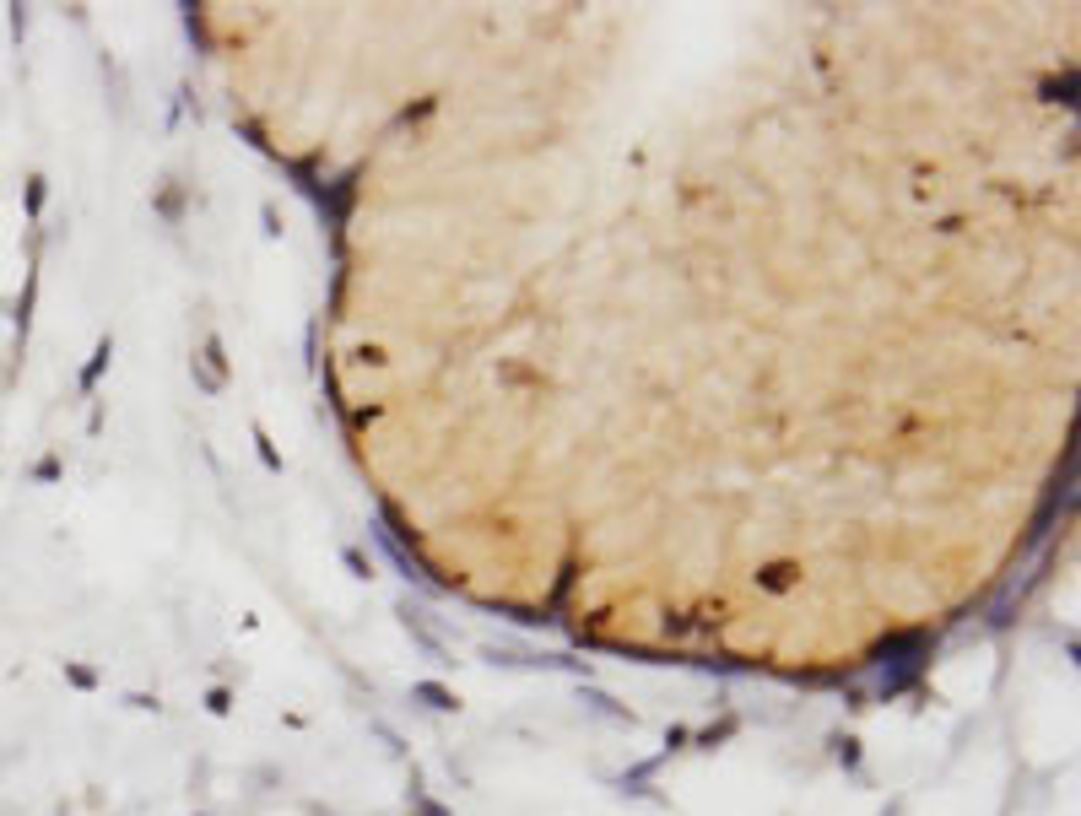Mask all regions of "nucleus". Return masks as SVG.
<instances>
[{"mask_svg": "<svg viewBox=\"0 0 1081 816\" xmlns=\"http://www.w3.org/2000/svg\"><path fill=\"white\" fill-rule=\"evenodd\" d=\"M33 292H38V276H28V287H22V298H17V336H28V319H33Z\"/></svg>", "mask_w": 1081, "mask_h": 816, "instance_id": "a211bd4d", "label": "nucleus"}, {"mask_svg": "<svg viewBox=\"0 0 1081 816\" xmlns=\"http://www.w3.org/2000/svg\"><path fill=\"white\" fill-rule=\"evenodd\" d=\"M930 649H936V633H925V627H909V633H887L882 644L871 649V665L892 671V665H909V660H930Z\"/></svg>", "mask_w": 1081, "mask_h": 816, "instance_id": "f03ea898", "label": "nucleus"}, {"mask_svg": "<svg viewBox=\"0 0 1081 816\" xmlns=\"http://www.w3.org/2000/svg\"><path fill=\"white\" fill-rule=\"evenodd\" d=\"M200 363H206V368L217 373L222 384H228V346H222V336H217V330H211V336H206V346H200Z\"/></svg>", "mask_w": 1081, "mask_h": 816, "instance_id": "f8f14e48", "label": "nucleus"}, {"mask_svg": "<svg viewBox=\"0 0 1081 816\" xmlns=\"http://www.w3.org/2000/svg\"><path fill=\"white\" fill-rule=\"evenodd\" d=\"M730 735H741V714H725V719H719V725L698 730V735H692V746H698V752H719V746H725Z\"/></svg>", "mask_w": 1081, "mask_h": 816, "instance_id": "1a4fd4ad", "label": "nucleus"}, {"mask_svg": "<svg viewBox=\"0 0 1081 816\" xmlns=\"http://www.w3.org/2000/svg\"><path fill=\"white\" fill-rule=\"evenodd\" d=\"M341 563H346V573H352V579H363V584L373 579V563L357 552V546H341Z\"/></svg>", "mask_w": 1081, "mask_h": 816, "instance_id": "f3484780", "label": "nucleus"}, {"mask_svg": "<svg viewBox=\"0 0 1081 816\" xmlns=\"http://www.w3.org/2000/svg\"><path fill=\"white\" fill-rule=\"evenodd\" d=\"M206 714L228 719V714H233V687H211V692H206Z\"/></svg>", "mask_w": 1081, "mask_h": 816, "instance_id": "6ab92c4d", "label": "nucleus"}, {"mask_svg": "<svg viewBox=\"0 0 1081 816\" xmlns=\"http://www.w3.org/2000/svg\"><path fill=\"white\" fill-rule=\"evenodd\" d=\"M795 584H800L795 563H763L757 568V590H768V595H784V590H795Z\"/></svg>", "mask_w": 1081, "mask_h": 816, "instance_id": "6e6552de", "label": "nucleus"}, {"mask_svg": "<svg viewBox=\"0 0 1081 816\" xmlns=\"http://www.w3.org/2000/svg\"><path fill=\"white\" fill-rule=\"evenodd\" d=\"M190 379H195V390H206V395H222V390H228V384H222L217 373H211L206 363H200V352L190 357Z\"/></svg>", "mask_w": 1081, "mask_h": 816, "instance_id": "2eb2a0df", "label": "nucleus"}, {"mask_svg": "<svg viewBox=\"0 0 1081 816\" xmlns=\"http://www.w3.org/2000/svg\"><path fill=\"white\" fill-rule=\"evenodd\" d=\"M687 746H692V730H687V725H671V730H665V746H660V752L676 757V752H687Z\"/></svg>", "mask_w": 1081, "mask_h": 816, "instance_id": "aec40b11", "label": "nucleus"}, {"mask_svg": "<svg viewBox=\"0 0 1081 816\" xmlns=\"http://www.w3.org/2000/svg\"><path fill=\"white\" fill-rule=\"evenodd\" d=\"M579 703H590V708H595V714H606V719H617V725H627V730H633V725H638V714H633V708H622L617 698H611V692H600V687H595V681H579Z\"/></svg>", "mask_w": 1081, "mask_h": 816, "instance_id": "39448f33", "label": "nucleus"}, {"mask_svg": "<svg viewBox=\"0 0 1081 816\" xmlns=\"http://www.w3.org/2000/svg\"><path fill=\"white\" fill-rule=\"evenodd\" d=\"M395 622L406 627V638H411V644H417V649H422L433 665H455V654H449V644L433 633V627H427V611H422L411 595H400V600H395Z\"/></svg>", "mask_w": 1081, "mask_h": 816, "instance_id": "f257e3e1", "label": "nucleus"}, {"mask_svg": "<svg viewBox=\"0 0 1081 816\" xmlns=\"http://www.w3.org/2000/svg\"><path fill=\"white\" fill-rule=\"evenodd\" d=\"M1044 103H1065V109H1076V71L1065 65V76H1044Z\"/></svg>", "mask_w": 1081, "mask_h": 816, "instance_id": "9d476101", "label": "nucleus"}, {"mask_svg": "<svg viewBox=\"0 0 1081 816\" xmlns=\"http://www.w3.org/2000/svg\"><path fill=\"white\" fill-rule=\"evenodd\" d=\"M833 757L844 773H860L865 768V752H860V735H833Z\"/></svg>", "mask_w": 1081, "mask_h": 816, "instance_id": "9b49d317", "label": "nucleus"}, {"mask_svg": "<svg viewBox=\"0 0 1081 816\" xmlns=\"http://www.w3.org/2000/svg\"><path fill=\"white\" fill-rule=\"evenodd\" d=\"M33 481H60V454H44V460L33 465Z\"/></svg>", "mask_w": 1081, "mask_h": 816, "instance_id": "412c9836", "label": "nucleus"}, {"mask_svg": "<svg viewBox=\"0 0 1081 816\" xmlns=\"http://www.w3.org/2000/svg\"><path fill=\"white\" fill-rule=\"evenodd\" d=\"M368 535H373V546L384 552V563H395V568H400V579H406V584H417V590H427V595L449 590V584H438V579H433V568H427L422 557H406V546H400V541H395V535L384 530V525H373Z\"/></svg>", "mask_w": 1081, "mask_h": 816, "instance_id": "7ed1b4c3", "label": "nucleus"}, {"mask_svg": "<svg viewBox=\"0 0 1081 816\" xmlns=\"http://www.w3.org/2000/svg\"><path fill=\"white\" fill-rule=\"evenodd\" d=\"M406 811H411V816H455L449 806H438V800L427 795V784H422V768H411V784H406Z\"/></svg>", "mask_w": 1081, "mask_h": 816, "instance_id": "423d86ee", "label": "nucleus"}, {"mask_svg": "<svg viewBox=\"0 0 1081 816\" xmlns=\"http://www.w3.org/2000/svg\"><path fill=\"white\" fill-rule=\"evenodd\" d=\"M60 671H65V687H76V692H98V681H103V676L92 671V665H82V660H65Z\"/></svg>", "mask_w": 1081, "mask_h": 816, "instance_id": "ddd939ff", "label": "nucleus"}, {"mask_svg": "<svg viewBox=\"0 0 1081 816\" xmlns=\"http://www.w3.org/2000/svg\"><path fill=\"white\" fill-rule=\"evenodd\" d=\"M109 363H114V336H103L98 346H92V357H87L82 379H76V384H82V395H92V390H98V379L109 373Z\"/></svg>", "mask_w": 1081, "mask_h": 816, "instance_id": "0eeeda50", "label": "nucleus"}, {"mask_svg": "<svg viewBox=\"0 0 1081 816\" xmlns=\"http://www.w3.org/2000/svg\"><path fill=\"white\" fill-rule=\"evenodd\" d=\"M260 222H265V238H282V222H276V206H271V200L260 206Z\"/></svg>", "mask_w": 1081, "mask_h": 816, "instance_id": "4be33fe9", "label": "nucleus"}, {"mask_svg": "<svg viewBox=\"0 0 1081 816\" xmlns=\"http://www.w3.org/2000/svg\"><path fill=\"white\" fill-rule=\"evenodd\" d=\"M249 433H255V454H260V465H265V471H271V476H282V454H276V444H271V433H265V427H260V422H255V427H249Z\"/></svg>", "mask_w": 1081, "mask_h": 816, "instance_id": "4468645a", "label": "nucleus"}, {"mask_svg": "<svg viewBox=\"0 0 1081 816\" xmlns=\"http://www.w3.org/2000/svg\"><path fill=\"white\" fill-rule=\"evenodd\" d=\"M44 200H49V179H44V173H33V179H28V217L33 222L44 217Z\"/></svg>", "mask_w": 1081, "mask_h": 816, "instance_id": "dca6fc26", "label": "nucleus"}, {"mask_svg": "<svg viewBox=\"0 0 1081 816\" xmlns=\"http://www.w3.org/2000/svg\"><path fill=\"white\" fill-rule=\"evenodd\" d=\"M195 816H206V811H195Z\"/></svg>", "mask_w": 1081, "mask_h": 816, "instance_id": "393cba45", "label": "nucleus"}, {"mask_svg": "<svg viewBox=\"0 0 1081 816\" xmlns=\"http://www.w3.org/2000/svg\"><path fill=\"white\" fill-rule=\"evenodd\" d=\"M125 703H130V708H141V714H157V698H146V692H130Z\"/></svg>", "mask_w": 1081, "mask_h": 816, "instance_id": "5701e85b", "label": "nucleus"}, {"mask_svg": "<svg viewBox=\"0 0 1081 816\" xmlns=\"http://www.w3.org/2000/svg\"><path fill=\"white\" fill-rule=\"evenodd\" d=\"M411 703H422L427 714H460V692L444 687V681H411Z\"/></svg>", "mask_w": 1081, "mask_h": 816, "instance_id": "20e7f679", "label": "nucleus"}, {"mask_svg": "<svg viewBox=\"0 0 1081 816\" xmlns=\"http://www.w3.org/2000/svg\"><path fill=\"white\" fill-rule=\"evenodd\" d=\"M882 816H903V806H898V800H887V806H882Z\"/></svg>", "mask_w": 1081, "mask_h": 816, "instance_id": "b1692460", "label": "nucleus"}]
</instances>
